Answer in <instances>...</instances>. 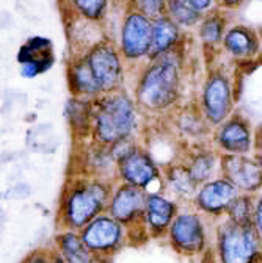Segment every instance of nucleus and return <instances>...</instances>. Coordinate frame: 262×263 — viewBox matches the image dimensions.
<instances>
[{
    "label": "nucleus",
    "instance_id": "nucleus-11",
    "mask_svg": "<svg viewBox=\"0 0 262 263\" xmlns=\"http://www.w3.org/2000/svg\"><path fill=\"white\" fill-rule=\"evenodd\" d=\"M239 191L223 176H217L201 185H198L190 205L204 215L212 222L223 219L229 204L233 202Z\"/></svg>",
    "mask_w": 262,
    "mask_h": 263
},
{
    "label": "nucleus",
    "instance_id": "nucleus-32",
    "mask_svg": "<svg viewBox=\"0 0 262 263\" xmlns=\"http://www.w3.org/2000/svg\"><path fill=\"white\" fill-rule=\"evenodd\" d=\"M253 227L262 237V191L254 196V215H253Z\"/></svg>",
    "mask_w": 262,
    "mask_h": 263
},
{
    "label": "nucleus",
    "instance_id": "nucleus-33",
    "mask_svg": "<svg viewBox=\"0 0 262 263\" xmlns=\"http://www.w3.org/2000/svg\"><path fill=\"white\" fill-rule=\"evenodd\" d=\"M184 2L188 7H191L193 10L200 11L201 14H206V13L212 11L214 8H217L215 0H184Z\"/></svg>",
    "mask_w": 262,
    "mask_h": 263
},
{
    "label": "nucleus",
    "instance_id": "nucleus-22",
    "mask_svg": "<svg viewBox=\"0 0 262 263\" xmlns=\"http://www.w3.org/2000/svg\"><path fill=\"white\" fill-rule=\"evenodd\" d=\"M57 254L66 263H93L94 254L85 246L77 230H63L55 235Z\"/></svg>",
    "mask_w": 262,
    "mask_h": 263
},
{
    "label": "nucleus",
    "instance_id": "nucleus-20",
    "mask_svg": "<svg viewBox=\"0 0 262 263\" xmlns=\"http://www.w3.org/2000/svg\"><path fill=\"white\" fill-rule=\"evenodd\" d=\"M185 35L187 31H184L178 24H174L167 14L154 19L149 60L181 50L182 46L185 44Z\"/></svg>",
    "mask_w": 262,
    "mask_h": 263
},
{
    "label": "nucleus",
    "instance_id": "nucleus-6",
    "mask_svg": "<svg viewBox=\"0 0 262 263\" xmlns=\"http://www.w3.org/2000/svg\"><path fill=\"white\" fill-rule=\"evenodd\" d=\"M138 127L137 104L126 94H115L101 104L94 121L96 138L102 144L132 138Z\"/></svg>",
    "mask_w": 262,
    "mask_h": 263
},
{
    "label": "nucleus",
    "instance_id": "nucleus-9",
    "mask_svg": "<svg viewBox=\"0 0 262 263\" xmlns=\"http://www.w3.org/2000/svg\"><path fill=\"white\" fill-rule=\"evenodd\" d=\"M218 55L228 64H251L262 60V41L257 28L233 21L226 28Z\"/></svg>",
    "mask_w": 262,
    "mask_h": 263
},
{
    "label": "nucleus",
    "instance_id": "nucleus-15",
    "mask_svg": "<svg viewBox=\"0 0 262 263\" xmlns=\"http://www.w3.org/2000/svg\"><path fill=\"white\" fill-rule=\"evenodd\" d=\"M152 44V19L143 13L132 11L126 16L123 31H121V46L123 52L130 60L149 58Z\"/></svg>",
    "mask_w": 262,
    "mask_h": 263
},
{
    "label": "nucleus",
    "instance_id": "nucleus-5",
    "mask_svg": "<svg viewBox=\"0 0 262 263\" xmlns=\"http://www.w3.org/2000/svg\"><path fill=\"white\" fill-rule=\"evenodd\" d=\"M214 238V222L191 205H182L173 219L165 240L173 251L187 258L207 260Z\"/></svg>",
    "mask_w": 262,
    "mask_h": 263
},
{
    "label": "nucleus",
    "instance_id": "nucleus-19",
    "mask_svg": "<svg viewBox=\"0 0 262 263\" xmlns=\"http://www.w3.org/2000/svg\"><path fill=\"white\" fill-rule=\"evenodd\" d=\"M196 190L198 183L181 158L162 168V191L171 196L181 205H190Z\"/></svg>",
    "mask_w": 262,
    "mask_h": 263
},
{
    "label": "nucleus",
    "instance_id": "nucleus-18",
    "mask_svg": "<svg viewBox=\"0 0 262 263\" xmlns=\"http://www.w3.org/2000/svg\"><path fill=\"white\" fill-rule=\"evenodd\" d=\"M86 61L101 91H113L119 85L123 79V69L119 57L113 49L107 46L96 47L86 57Z\"/></svg>",
    "mask_w": 262,
    "mask_h": 263
},
{
    "label": "nucleus",
    "instance_id": "nucleus-37",
    "mask_svg": "<svg viewBox=\"0 0 262 263\" xmlns=\"http://www.w3.org/2000/svg\"><path fill=\"white\" fill-rule=\"evenodd\" d=\"M13 25V17L8 11L0 13V28H10Z\"/></svg>",
    "mask_w": 262,
    "mask_h": 263
},
{
    "label": "nucleus",
    "instance_id": "nucleus-38",
    "mask_svg": "<svg viewBox=\"0 0 262 263\" xmlns=\"http://www.w3.org/2000/svg\"><path fill=\"white\" fill-rule=\"evenodd\" d=\"M93 263H112V257H107V255H96V254H94Z\"/></svg>",
    "mask_w": 262,
    "mask_h": 263
},
{
    "label": "nucleus",
    "instance_id": "nucleus-16",
    "mask_svg": "<svg viewBox=\"0 0 262 263\" xmlns=\"http://www.w3.org/2000/svg\"><path fill=\"white\" fill-rule=\"evenodd\" d=\"M146 194L148 193L138 186L121 182L112 191L106 212L126 227L138 222L140 219H143Z\"/></svg>",
    "mask_w": 262,
    "mask_h": 263
},
{
    "label": "nucleus",
    "instance_id": "nucleus-23",
    "mask_svg": "<svg viewBox=\"0 0 262 263\" xmlns=\"http://www.w3.org/2000/svg\"><path fill=\"white\" fill-rule=\"evenodd\" d=\"M165 14L187 33L195 31L204 16L200 11L188 7L184 0H167Z\"/></svg>",
    "mask_w": 262,
    "mask_h": 263
},
{
    "label": "nucleus",
    "instance_id": "nucleus-10",
    "mask_svg": "<svg viewBox=\"0 0 262 263\" xmlns=\"http://www.w3.org/2000/svg\"><path fill=\"white\" fill-rule=\"evenodd\" d=\"M118 177L121 182L138 186L146 193L162 191L160 163L148 149L140 146L118 163Z\"/></svg>",
    "mask_w": 262,
    "mask_h": 263
},
{
    "label": "nucleus",
    "instance_id": "nucleus-4",
    "mask_svg": "<svg viewBox=\"0 0 262 263\" xmlns=\"http://www.w3.org/2000/svg\"><path fill=\"white\" fill-rule=\"evenodd\" d=\"M113 186L104 179L80 180L64 191L60 216L69 230L83 229L97 215L107 210Z\"/></svg>",
    "mask_w": 262,
    "mask_h": 263
},
{
    "label": "nucleus",
    "instance_id": "nucleus-12",
    "mask_svg": "<svg viewBox=\"0 0 262 263\" xmlns=\"http://www.w3.org/2000/svg\"><path fill=\"white\" fill-rule=\"evenodd\" d=\"M220 176L231 182L239 193L256 196L262 191V171L256 154L221 155Z\"/></svg>",
    "mask_w": 262,
    "mask_h": 263
},
{
    "label": "nucleus",
    "instance_id": "nucleus-21",
    "mask_svg": "<svg viewBox=\"0 0 262 263\" xmlns=\"http://www.w3.org/2000/svg\"><path fill=\"white\" fill-rule=\"evenodd\" d=\"M231 22H233L231 13H226L218 7L203 16L201 22L195 28V35L201 49L206 53L214 52L218 55L226 28Z\"/></svg>",
    "mask_w": 262,
    "mask_h": 263
},
{
    "label": "nucleus",
    "instance_id": "nucleus-36",
    "mask_svg": "<svg viewBox=\"0 0 262 263\" xmlns=\"http://www.w3.org/2000/svg\"><path fill=\"white\" fill-rule=\"evenodd\" d=\"M254 154L262 155V122L254 127Z\"/></svg>",
    "mask_w": 262,
    "mask_h": 263
},
{
    "label": "nucleus",
    "instance_id": "nucleus-39",
    "mask_svg": "<svg viewBox=\"0 0 262 263\" xmlns=\"http://www.w3.org/2000/svg\"><path fill=\"white\" fill-rule=\"evenodd\" d=\"M4 224H5V212L2 209V194H0V232H2Z\"/></svg>",
    "mask_w": 262,
    "mask_h": 263
},
{
    "label": "nucleus",
    "instance_id": "nucleus-41",
    "mask_svg": "<svg viewBox=\"0 0 262 263\" xmlns=\"http://www.w3.org/2000/svg\"><path fill=\"white\" fill-rule=\"evenodd\" d=\"M257 157V161H259V166H260V171H262V155H256Z\"/></svg>",
    "mask_w": 262,
    "mask_h": 263
},
{
    "label": "nucleus",
    "instance_id": "nucleus-8",
    "mask_svg": "<svg viewBox=\"0 0 262 263\" xmlns=\"http://www.w3.org/2000/svg\"><path fill=\"white\" fill-rule=\"evenodd\" d=\"M79 234L85 246L96 255L113 257L127 245L126 226L116 221L107 212L97 215L79 230Z\"/></svg>",
    "mask_w": 262,
    "mask_h": 263
},
{
    "label": "nucleus",
    "instance_id": "nucleus-43",
    "mask_svg": "<svg viewBox=\"0 0 262 263\" xmlns=\"http://www.w3.org/2000/svg\"><path fill=\"white\" fill-rule=\"evenodd\" d=\"M215 2H218V0H215Z\"/></svg>",
    "mask_w": 262,
    "mask_h": 263
},
{
    "label": "nucleus",
    "instance_id": "nucleus-30",
    "mask_svg": "<svg viewBox=\"0 0 262 263\" xmlns=\"http://www.w3.org/2000/svg\"><path fill=\"white\" fill-rule=\"evenodd\" d=\"M74 4L86 17H97L106 10V0H74Z\"/></svg>",
    "mask_w": 262,
    "mask_h": 263
},
{
    "label": "nucleus",
    "instance_id": "nucleus-13",
    "mask_svg": "<svg viewBox=\"0 0 262 263\" xmlns=\"http://www.w3.org/2000/svg\"><path fill=\"white\" fill-rule=\"evenodd\" d=\"M181 204L163 191H154L146 194L143 222L151 238H165L168 229L181 210Z\"/></svg>",
    "mask_w": 262,
    "mask_h": 263
},
{
    "label": "nucleus",
    "instance_id": "nucleus-40",
    "mask_svg": "<svg viewBox=\"0 0 262 263\" xmlns=\"http://www.w3.org/2000/svg\"><path fill=\"white\" fill-rule=\"evenodd\" d=\"M50 263H66V261H64L57 252H54V254H50Z\"/></svg>",
    "mask_w": 262,
    "mask_h": 263
},
{
    "label": "nucleus",
    "instance_id": "nucleus-42",
    "mask_svg": "<svg viewBox=\"0 0 262 263\" xmlns=\"http://www.w3.org/2000/svg\"><path fill=\"white\" fill-rule=\"evenodd\" d=\"M257 33H259V36H260V41H262V25L257 27Z\"/></svg>",
    "mask_w": 262,
    "mask_h": 263
},
{
    "label": "nucleus",
    "instance_id": "nucleus-28",
    "mask_svg": "<svg viewBox=\"0 0 262 263\" xmlns=\"http://www.w3.org/2000/svg\"><path fill=\"white\" fill-rule=\"evenodd\" d=\"M167 0H137V10L149 19H157L165 14Z\"/></svg>",
    "mask_w": 262,
    "mask_h": 263
},
{
    "label": "nucleus",
    "instance_id": "nucleus-17",
    "mask_svg": "<svg viewBox=\"0 0 262 263\" xmlns=\"http://www.w3.org/2000/svg\"><path fill=\"white\" fill-rule=\"evenodd\" d=\"M184 152L181 160L190 171L195 182L201 185L217 176H220V161L221 154L217 152L211 143L182 147Z\"/></svg>",
    "mask_w": 262,
    "mask_h": 263
},
{
    "label": "nucleus",
    "instance_id": "nucleus-14",
    "mask_svg": "<svg viewBox=\"0 0 262 263\" xmlns=\"http://www.w3.org/2000/svg\"><path fill=\"white\" fill-rule=\"evenodd\" d=\"M173 125L182 147L211 143L214 127L206 121L195 102L176 108L173 115Z\"/></svg>",
    "mask_w": 262,
    "mask_h": 263
},
{
    "label": "nucleus",
    "instance_id": "nucleus-31",
    "mask_svg": "<svg viewBox=\"0 0 262 263\" xmlns=\"http://www.w3.org/2000/svg\"><path fill=\"white\" fill-rule=\"evenodd\" d=\"M31 196V186L28 183H24V182H19V183H14L13 186H10L5 193V199H13V201H22V199H27V197Z\"/></svg>",
    "mask_w": 262,
    "mask_h": 263
},
{
    "label": "nucleus",
    "instance_id": "nucleus-34",
    "mask_svg": "<svg viewBox=\"0 0 262 263\" xmlns=\"http://www.w3.org/2000/svg\"><path fill=\"white\" fill-rule=\"evenodd\" d=\"M247 2H248V0H218L217 7L220 10L226 11V13H231L233 14V13L239 11L242 7H245Z\"/></svg>",
    "mask_w": 262,
    "mask_h": 263
},
{
    "label": "nucleus",
    "instance_id": "nucleus-24",
    "mask_svg": "<svg viewBox=\"0 0 262 263\" xmlns=\"http://www.w3.org/2000/svg\"><path fill=\"white\" fill-rule=\"evenodd\" d=\"M27 144L31 151H35V152L50 154L57 149L58 138H57L50 124H40V125L28 130Z\"/></svg>",
    "mask_w": 262,
    "mask_h": 263
},
{
    "label": "nucleus",
    "instance_id": "nucleus-7",
    "mask_svg": "<svg viewBox=\"0 0 262 263\" xmlns=\"http://www.w3.org/2000/svg\"><path fill=\"white\" fill-rule=\"evenodd\" d=\"M212 147L221 155L254 154V125L240 111H234L221 124L214 127Z\"/></svg>",
    "mask_w": 262,
    "mask_h": 263
},
{
    "label": "nucleus",
    "instance_id": "nucleus-35",
    "mask_svg": "<svg viewBox=\"0 0 262 263\" xmlns=\"http://www.w3.org/2000/svg\"><path fill=\"white\" fill-rule=\"evenodd\" d=\"M22 263H50V254L44 251L31 252Z\"/></svg>",
    "mask_w": 262,
    "mask_h": 263
},
{
    "label": "nucleus",
    "instance_id": "nucleus-29",
    "mask_svg": "<svg viewBox=\"0 0 262 263\" xmlns=\"http://www.w3.org/2000/svg\"><path fill=\"white\" fill-rule=\"evenodd\" d=\"M138 144L132 140V138H126V140H121V141H116L113 144L109 146V151H110V155L113 157V160L116 163H119L121 160H124L130 152H134L135 147Z\"/></svg>",
    "mask_w": 262,
    "mask_h": 263
},
{
    "label": "nucleus",
    "instance_id": "nucleus-1",
    "mask_svg": "<svg viewBox=\"0 0 262 263\" xmlns=\"http://www.w3.org/2000/svg\"><path fill=\"white\" fill-rule=\"evenodd\" d=\"M184 55L182 49L152 58L142 74L135 97L137 104L149 111L176 110L182 97Z\"/></svg>",
    "mask_w": 262,
    "mask_h": 263
},
{
    "label": "nucleus",
    "instance_id": "nucleus-3",
    "mask_svg": "<svg viewBox=\"0 0 262 263\" xmlns=\"http://www.w3.org/2000/svg\"><path fill=\"white\" fill-rule=\"evenodd\" d=\"M211 263H262V237L253 224L242 226L226 218L214 222Z\"/></svg>",
    "mask_w": 262,
    "mask_h": 263
},
{
    "label": "nucleus",
    "instance_id": "nucleus-25",
    "mask_svg": "<svg viewBox=\"0 0 262 263\" xmlns=\"http://www.w3.org/2000/svg\"><path fill=\"white\" fill-rule=\"evenodd\" d=\"M253 215H254V196L239 193L233 202L229 204L224 218L234 224L248 226L253 224Z\"/></svg>",
    "mask_w": 262,
    "mask_h": 263
},
{
    "label": "nucleus",
    "instance_id": "nucleus-26",
    "mask_svg": "<svg viewBox=\"0 0 262 263\" xmlns=\"http://www.w3.org/2000/svg\"><path fill=\"white\" fill-rule=\"evenodd\" d=\"M68 118L77 134H85L90 128V105L83 101H71L68 104Z\"/></svg>",
    "mask_w": 262,
    "mask_h": 263
},
{
    "label": "nucleus",
    "instance_id": "nucleus-27",
    "mask_svg": "<svg viewBox=\"0 0 262 263\" xmlns=\"http://www.w3.org/2000/svg\"><path fill=\"white\" fill-rule=\"evenodd\" d=\"M73 80H74V86L77 88V91H82V92L101 91L99 86H97V83H96V80H94V77H93V72L90 69V64H88L86 58L76 64Z\"/></svg>",
    "mask_w": 262,
    "mask_h": 263
},
{
    "label": "nucleus",
    "instance_id": "nucleus-2",
    "mask_svg": "<svg viewBox=\"0 0 262 263\" xmlns=\"http://www.w3.org/2000/svg\"><path fill=\"white\" fill-rule=\"evenodd\" d=\"M195 105L212 127H217L228 119L236 111L237 105L236 72L228 66L217 64L215 61L209 64L200 85Z\"/></svg>",
    "mask_w": 262,
    "mask_h": 263
}]
</instances>
